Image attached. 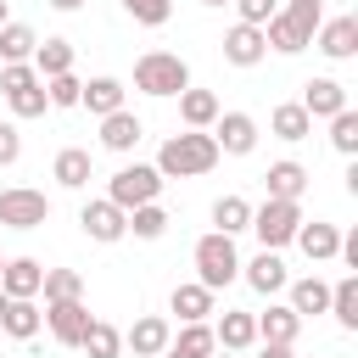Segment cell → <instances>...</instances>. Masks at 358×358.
Masks as SVG:
<instances>
[{
	"label": "cell",
	"instance_id": "cell-1",
	"mask_svg": "<svg viewBox=\"0 0 358 358\" xmlns=\"http://www.w3.org/2000/svg\"><path fill=\"white\" fill-rule=\"evenodd\" d=\"M162 179H196V173H213L218 168V145L207 129H185V134H168L157 162H151Z\"/></svg>",
	"mask_w": 358,
	"mask_h": 358
},
{
	"label": "cell",
	"instance_id": "cell-2",
	"mask_svg": "<svg viewBox=\"0 0 358 358\" xmlns=\"http://www.w3.org/2000/svg\"><path fill=\"white\" fill-rule=\"evenodd\" d=\"M134 90H140V95H157V101L185 95V90H190V62H185L179 50H145V56L134 62Z\"/></svg>",
	"mask_w": 358,
	"mask_h": 358
},
{
	"label": "cell",
	"instance_id": "cell-3",
	"mask_svg": "<svg viewBox=\"0 0 358 358\" xmlns=\"http://www.w3.org/2000/svg\"><path fill=\"white\" fill-rule=\"evenodd\" d=\"M190 257H196V285H207L213 296L241 274V252H235V241H229V235H218V229H207V235L196 241V252H190Z\"/></svg>",
	"mask_w": 358,
	"mask_h": 358
},
{
	"label": "cell",
	"instance_id": "cell-4",
	"mask_svg": "<svg viewBox=\"0 0 358 358\" xmlns=\"http://www.w3.org/2000/svg\"><path fill=\"white\" fill-rule=\"evenodd\" d=\"M162 173L151 168V162H123L117 173H112V185H106V201L112 207H123V213H134V207H145V201H157L162 196Z\"/></svg>",
	"mask_w": 358,
	"mask_h": 358
},
{
	"label": "cell",
	"instance_id": "cell-5",
	"mask_svg": "<svg viewBox=\"0 0 358 358\" xmlns=\"http://www.w3.org/2000/svg\"><path fill=\"white\" fill-rule=\"evenodd\" d=\"M296 224H302V201H268L263 196V207H252V235H257V246L263 252H280V246H291L296 241Z\"/></svg>",
	"mask_w": 358,
	"mask_h": 358
},
{
	"label": "cell",
	"instance_id": "cell-6",
	"mask_svg": "<svg viewBox=\"0 0 358 358\" xmlns=\"http://www.w3.org/2000/svg\"><path fill=\"white\" fill-rule=\"evenodd\" d=\"M45 218H50V196L45 190H28V185L0 190V224L6 229H39Z\"/></svg>",
	"mask_w": 358,
	"mask_h": 358
},
{
	"label": "cell",
	"instance_id": "cell-7",
	"mask_svg": "<svg viewBox=\"0 0 358 358\" xmlns=\"http://www.w3.org/2000/svg\"><path fill=\"white\" fill-rule=\"evenodd\" d=\"M218 157H252L257 151V117L252 112H218V123L207 129Z\"/></svg>",
	"mask_w": 358,
	"mask_h": 358
},
{
	"label": "cell",
	"instance_id": "cell-8",
	"mask_svg": "<svg viewBox=\"0 0 358 358\" xmlns=\"http://www.w3.org/2000/svg\"><path fill=\"white\" fill-rule=\"evenodd\" d=\"M78 224H84V235H90V241H101V246H112V241H123V235H129V213H123V207H112L106 196L84 201Z\"/></svg>",
	"mask_w": 358,
	"mask_h": 358
},
{
	"label": "cell",
	"instance_id": "cell-9",
	"mask_svg": "<svg viewBox=\"0 0 358 358\" xmlns=\"http://www.w3.org/2000/svg\"><path fill=\"white\" fill-rule=\"evenodd\" d=\"M173 341V324L162 313H140L129 330H123V347H134V358H162Z\"/></svg>",
	"mask_w": 358,
	"mask_h": 358
},
{
	"label": "cell",
	"instance_id": "cell-10",
	"mask_svg": "<svg viewBox=\"0 0 358 358\" xmlns=\"http://www.w3.org/2000/svg\"><path fill=\"white\" fill-rule=\"evenodd\" d=\"M45 330H50L62 347H78L84 330H90V308H84V296H78V302H45Z\"/></svg>",
	"mask_w": 358,
	"mask_h": 358
},
{
	"label": "cell",
	"instance_id": "cell-11",
	"mask_svg": "<svg viewBox=\"0 0 358 358\" xmlns=\"http://www.w3.org/2000/svg\"><path fill=\"white\" fill-rule=\"evenodd\" d=\"M252 324H257V341L263 347H296V336H302V319L285 302H268L263 313H252Z\"/></svg>",
	"mask_w": 358,
	"mask_h": 358
},
{
	"label": "cell",
	"instance_id": "cell-12",
	"mask_svg": "<svg viewBox=\"0 0 358 358\" xmlns=\"http://www.w3.org/2000/svg\"><path fill=\"white\" fill-rule=\"evenodd\" d=\"M313 45H319L330 62H352V56H358V17H324L319 34H313Z\"/></svg>",
	"mask_w": 358,
	"mask_h": 358
},
{
	"label": "cell",
	"instance_id": "cell-13",
	"mask_svg": "<svg viewBox=\"0 0 358 358\" xmlns=\"http://www.w3.org/2000/svg\"><path fill=\"white\" fill-rule=\"evenodd\" d=\"M291 246H302V257H308V263H336V252H341V229H336V224H324V218H313V224L302 218Z\"/></svg>",
	"mask_w": 358,
	"mask_h": 358
},
{
	"label": "cell",
	"instance_id": "cell-14",
	"mask_svg": "<svg viewBox=\"0 0 358 358\" xmlns=\"http://www.w3.org/2000/svg\"><path fill=\"white\" fill-rule=\"evenodd\" d=\"M241 280H246L257 296H274V291H285V285H291V274H285V257H280V252H257L252 263H241Z\"/></svg>",
	"mask_w": 358,
	"mask_h": 358
},
{
	"label": "cell",
	"instance_id": "cell-15",
	"mask_svg": "<svg viewBox=\"0 0 358 358\" xmlns=\"http://www.w3.org/2000/svg\"><path fill=\"white\" fill-rule=\"evenodd\" d=\"M168 308L179 313V324H207V319L218 313V296H213L207 285H196V280H185V285H173V296H168Z\"/></svg>",
	"mask_w": 358,
	"mask_h": 358
},
{
	"label": "cell",
	"instance_id": "cell-16",
	"mask_svg": "<svg viewBox=\"0 0 358 358\" xmlns=\"http://www.w3.org/2000/svg\"><path fill=\"white\" fill-rule=\"evenodd\" d=\"M123 78H112V73H101V78H90L84 90H78V106L90 112V117H112V112H123Z\"/></svg>",
	"mask_w": 358,
	"mask_h": 358
},
{
	"label": "cell",
	"instance_id": "cell-17",
	"mask_svg": "<svg viewBox=\"0 0 358 358\" xmlns=\"http://www.w3.org/2000/svg\"><path fill=\"white\" fill-rule=\"evenodd\" d=\"M39 280H45V263H39V257H6V268H0V291H6L11 302L39 296Z\"/></svg>",
	"mask_w": 358,
	"mask_h": 358
},
{
	"label": "cell",
	"instance_id": "cell-18",
	"mask_svg": "<svg viewBox=\"0 0 358 358\" xmlns=\"http://www.w3.org/2000/svg\"><path fill=\"white\" fill-rule=\"evenodd\" d=\"M213 341H218V352H246V347H257V324H252V313L224 308L218 324H213Z\"/></svg>",
	"mask_w": 358,
	"mask_h": 358
},
{
	"label": "cell",
	"instance_id": "cell-19",
	"mask_svg": "<svg viewBox=\"0 0 358 358\" xmlns=\"http://www.w3.org/2000/svg\"><path fill=\"white\" fill-rule=\"evenodd\" d=\"M268 56V45H263V28H246V22H235L229 34H224V62L229 67H257Z\"/></svg>",
	"mask_w": 358,
	"mask_h": 358
},
{
	"label": "cell",
	"instance_id": "cell-20",
	"mask_svg": "<svg viewBox=\"0 0 358 358\" xmlns=\"http://www.w3.org/2000/svg\"><path fill=\"white\" fill-rule=\"evenodd\" d=\"M140 140H145V123H140V117H134L129 106H123V112H112V117H101V145H106V151L129 157V151H134Z\"/></svg>",
	"mask_w": 358,
	"mask_h": 358
},
{
	"label": "cell",
	"instance_id": "cell-21",
	"mask_svg": "<svg viewBox=\"0 0 358 358\" xmlns=\"http://www.w3.org/2000/svg\"><path fill=\"white\" fill-rule=\"evenodd\" d=\"M263 185H268V201H302V190H308V168L291 162V157H280V162H268Z\"/></svg>",
	"mask_w": 358,
	"mask_h": 358
},
{
	"label": "cell",
	"instance_id": "cell-22",
	"mask_svg": "<svg viewBox=\"0 0 358 358\" xmlns=\"http://www.w3.org/2000/svg\"><path fill=\"white\" fill-rule=\"evenodd\" d=\"M285 291H291V296H285V308H291L296 319H313V313H330V285H324L319 274H302V280H291Z\"/></svg>",
	"mask_w": 358,
	"mask_h": 358
},
{
	"label": "cell",
	"instance_id": "cell-23",
	"mask_svg": "<svg viewBox=\"0 0 358 358\" xmlns=\"http://www.w3.org/2000/svg\"><path fill=\"white\" fill-rule=\"evenodd\" d=\"M308 117H336L341 106H347V90L336 84V78H308L302 84V101H296Z\"/></svg>",
	"mask_w": 358,
	"mask_h": 358
},
{
	"label": "cell",
	"instance_id": "cell-24",
	"mask_svg": "<svg viewBox=\"0 0 358 358\" xmlns=\"http://www.w3.org/2000/svg\"><path fill=\"white\" fill-rule=\"evenodd\" d=\"M173 101H179V123H185V129H213L218 112H224L218 95H213V90H196V84H190L185 95H173Z\"/></svg>",
	"mask_w": 358,
	"mask_h": 358
},
{
	"label": "cell",
	"instance_id": "cell-25",
	"mask_svg": "<svg viewBox=\"0 0 358 358\" xmlns=\"http://www.w3.org/2000/svg\"><path fill=\"white\" fill-rule=\"evenodd\" d=\"M0 330H6L11 341H34V336L45 330V308H39L34 296H22V302H6V319H0Z\"/></svg>",
	"mask_w": 358,
	"mask_h": 358
},
{
	"label": "cell",
	"instance_id": "cell-26",
	"mask_svg": "<svg viewBox=\"0 0 358 358\" xmlns=\"http://www.w3.org/2000/svg\"><path fill=\"white\" fill-rule=\"evenodd\" d=\"M268 134H274V140H285V145H296V140H308V134H313V117H308L296 101H280V106L268 112Z\"/></svg>",
	"mask_w": 358,
	"mask_h": 358
},
{
	"label": "cell",
	"instance_id": "cell-27",
	"mask_svg": "<svg viewBox=\"0 0 358 358\" xmlns=\"http://www.w3.org/2000/svg\"><path fill=\"white\" fill-rule=\"evenodd\" d=\"M50 179H56L62 190H84V185H90V151H84V145H67V151H56V162H50Z\"/></svg>",
	"mask_w": 358,
	"mask_h": 358
},
{
	"label": "cell",
	"instance_id": "cell-28",
	"mask_svg": "<svg viewBox=\"0 0 358 358\" xmlns=\"http://www.w3.org/2000/svg\"><path fill=\"white\" fill-rule=\"evenodd\" d=\"M39 78H56V73H73V45L67 39H39L34 45V62H28Z\"/></svg>",
	"mask_w": 358,
	"mask_h": 358
},
{
	"label": "cell",
	"instance_id": "cell-29",
	"mask_svg": "<svg viewBox=\"0 0 358 358\" xmlns=\"http://www.w3.org/2000/svg\"><path fill=\"white\" fill-rule=\"evenodd\" d=\"M246 224H252V201H246V196H218V201H213V229H218V235L235 241Z\"/></svg>",
	"mask_w": 358,
	"mask_h": 358
},
{
	"label": "cell",
	"instance_id": "cell-30",
	"mask_svg": "<svg viewBox=\"0 0 358 358\" xmlns=\"http://www.w3.org/2000/svg\"><path fill=\"white\" fill-rule=\"evenodd\" d=\"M39 296H45V302H78V296H84V274H78V268H45Z\"/></svg>",
	"mask_w": 358,
	"mask_h": 358
},
{
	"label": "cell",
	"instance_id": "cell-31",
	"mask_svg": "<svg viewBox=\"0 0 358 358\" xmlns=\"http://www.w3.org/2000/svg\"><path fill=\"white\" fill-rule=\"evenodd\" d=\"M330 313H336L341 330H358V274H341L330 285Z\"/></svg>",
	"mask_w": 358,
	"mask_h": 358
},
{
	"label": "cell",
	"instance_id": "cell-32",
	"mask_svg": "<svg viewBox=\"0 0 358 358\" xmlns=\"http://www.w3.org/2000/svg\"><path fill=\"white\" fill-rule=\"evenodd\" d=\"M78 347H84L90 358H123V330L106 324V319H90V330H84Z\"/></svg>",
	"mask_w": 358,
	"mask_h": 358
},
{
	"label": "cell",
	"instance_id": "cell-33",
	"mask_svg": "<svg viewBox=\"0 0 358 358\" xmlns=\"http://www.w3.org/2000/svg\"><path fill=\"white\" fill-rule=\"evenodd\" d=\"M34 45H39V34L28 22H6L0 28V62H34Z\"/></svg>",
	"mask_w": 358,
	"mask_h": 358
},
{
	"label": "cell",
	"instance_id": "cell-34",
	"mask_svg": "<svg viewBox=\"0 0 358 358\" xmlns=\"http://www.w3.org/2000/svg\"><path fill=\"white\" fill-rule=\"evenodd\" d=\"M168 347H173V352H185V358H213V352H218L213 324H179V336H173Z\"/></svg>",
	"mask_w": 358,
	"mask_h": 358
},
{
	"label": "cell",
	"instance_id": "cell-35",
	"mask_svg": "<svg viewBox=\"0 0 358 358\" xmlns=\"http://www.w3.org/2000/svg\"><path fill=\"white\" fill-rule=\"evenodd\" d=\"M129 235H140V241H162V235H168V213H162V201L134 207V213H129Z\"/></svg>",
	"mask_w": 358,
	"mask_h": 358
},
{
	"label": "cell",
	"instance_id": "cell-36",
	"mask_svg": "<svg viewBox=\"0 0 358 358\" xmlns=\"http://www.w3.org/2000/svg\"><path fill=\"white\" fill-rule=\"evenodd\" d=\"M330 145H336L341 157H358V112H352V106H341V112L330 117Z\"/></svg>",
	"mask_w": 358,
	"mask_h": 358
},
{
	"label": "cell",
	"instance_id": "cell-37",
	"mask_svg": "<svg viewBox=\"0 0 358 358\" xmlns=\"http://www.w3.org/2000/svg\"><path fill=\"white\" fill-rule=\"evenodd\" d=\"M280 11L308 34V45H313V34H319V22H324V0H280Z\"/></svg>",
	"mask_w": 358,
	"mask_h": 358
},
{
	"label": "cell",
	"instance_id": "cell-38",
	"mask_svg": "<svg viewBox=\"0 0 358 358\" xmlns=\"http://www.w3.org/2000/svg\"><path fill=\"white\" fill-rule=\"evenodd\" d=\"M78 90H84V78H78V73H56V78H45V101H50V106H62V112H67V106H78Z\"/></svg>",
	"mask_w": 358,
	"mask_h": 358
},
{
	"label": "cell",
	"instance_id": "cell-39",
	"mask_svg": "<svg viewBox=\"0 0 358 358\" xmlns=\"http://www.w3.org/2000/svg\"><path fill=\"white\" fill-rule=\"evenodd\" d=\"M123 11L140 22V28H162L173 17V0H123Z\"/></svg>",
	"mask_w": 358,
	"mask_h": 358
},
{
	"label": "cell",
	"instance_id": "cell-40",
	"mask_svg": "<svg viewBox=\"0 0 358 358\" xmlns=\"http://www.w3.org/2000/svg\"><path fill=\"white\" fill-rule=\"evenodd\" d=\"M229 6L241 11V22H246V28H263V22L280 11V0H229Z\"/></svg>",
	"mask_w": 358,
	"mask_h": 358
},
{
	"label": "cell",
	"instance_id": "cell-41",
	"mask_svg": "<svg viewBox=\"0 0 358 358\" xmlns=\"http://www.w3.org/2000/svg\"><path fill=\"white\" fill-rule=\"evenodd\" d=\"M22 157V134H17V123H0V168H11Z\"/></svg>",
	"mask_w": 358,
	"mask_h": 358
},
{
	"label": "cell",
	"instance_id": "cell-42",
	"mask_svg": "<svg viewBox=\"0 0 358 358\" xmlns=\"http://www.w3.org/2000/svg\"><path fill=\"white\" fill-rule=\"evenodd\" d=\"M257 358H296V352H291V347H263Z\"/></svg>",
	"mask_w": 358,
	"mask_h": 358
},
{
	"label": "cell",
	"instance_id": "cell-43",
	"mask_svg": "<svg viewBox=\"0 0 358 358\" xmlns=\"http://www.w3.org/2000/svg\"><path fill=\"white\" fill-rule=\"evenodd\" d=\"M50 6H56V11H78L84 0H50Z\"/></svg>",
	"mask_w": 358,
	"mask_h": 358
},
{
	"label": "cell",
	"instance_id": "cell-44",
	"mask_svg": "<svg viewBox=\"0 0 358 358\" xmlns=\"http://www.w3.org/2000/svg\"><path fill=\"white\" fill-rule=\"evenodd\" d=\"M6 22H11V6H6V0H0V28H6Z\"/></svg>",
	"mask_w": 358,
	"mask_h": 358
},
{
	"label": "cell",
	"instance_id": "cell-45",
	"mask_svg": "<svg viewBox=\"0 0 358 358\" xmlns=\"http://www.w3.org/2000/svg\"><path fill=\"white\" fill-rule=\"evenodd\" d=\"M6 302H11V296H6V291H0V319H6Z\"/></svg>",
	"mask_w": 358,
	"mask_h": 358
},
{
	"label": "cell",
	"instance_id": "cell-46",
	"mask_svg": "<svg viewBox=\"0 0 358 358\" xmlns=\"http://www.w3.org/2000/svg\"><path fill=\"white\" fill-rule=\"evenodd\" d=\"M162 358H185V352H173V347H168V352H162Z\"/></svg>",
	"mask_w": 358,
	"mask_h": 358
},
{
	"label": "cell",
	"instance_id": "cell-47",
	"mask_svg": "<svg viewBox=\"0 0 358 358\" xmlns=\"http://www.w3.org/2000/svg\"><path fill=\"white\" fill-rule=\"evenodd\" d=\"M213 358H241V352H213Z\"/></svg>",
	"mask_w": 358,
	"mask_h": 358
},
{
	"label": "cell",
	"instance_id": "cell-48",
	"mask_svg": "<svg viewBox=\"0 0 358 358\" xmlns=\"http://www.w3.org/2000/svg\"><path fill=\"white\" fill-rule=\"evenodd\" d=\"M201 6H229V0H201Z\"/></svg>",
	"mask_w": 358,
	"mask_h": 358
},
{
	"label": "cell",
	"instance_id": "cell-49",
	"mask_svg": "<svg viewBox=\"0 0 358 358\" xmlns=\"http://www.w3.org/2000/svg\"><path fill=\"white\" fill-rule=\"evenodd\" d=\"M0 268H6V257H0Z\"/></svg>",
	"mask_w": 358,
	"mask_h": 358
}]
</instances>
